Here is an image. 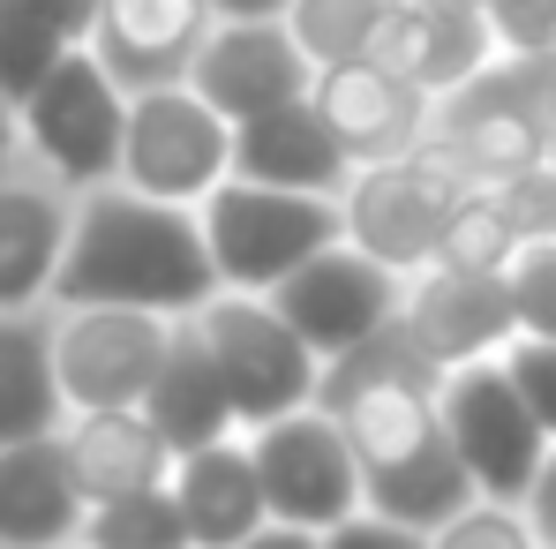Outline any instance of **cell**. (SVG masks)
Wrapping results in <instances>:
<instances>
[{"mask_svg": "<svg viewBox=\"0 0 556 549\" xmlns=\"http://www.w3.org/2000/svg\"><path fill=\"white\" fill-rule=\"evenodd\" d=\"M68 226H76V219H68L46 188L0 182V309H23V301L53 294Z\"/></svg>", "mask_w": 556, "mask_h": 549, "instance_id": "obj_24", "label": "cell"}, {"mask_svg": "<svg viewBox=\"0 0 556 549\" xmlns=\"http://www.w3.org/2000/svg\"><path fill=\"white\" fill-rule=\"evenodd\" d=\"M61 445H68L76 489H84L91 504L128 497V489H159V482L174 474V459H181L143 407H84Z\"/></svg>", "mask_w": 556, "mask_h": 549, "instance_id": "obj_20", "label": "cell"}, {"mask_svg": "<svg viewBox=\"0 0 556 549\" xmlns=\"http://www.w3.org/2000/svg\"><path fill=\"white\" fill-rule=\"evenodd\" d=\"M203 332H211V354L226 369V391H233V414L241 422H278L293 407H316L324 391V354L278 316L271 294H211L203 309Z\"/></svg>", "mask_w": 556, "mask_h": 549, "instance_id": "obj_4", "label": "cell"}, {"mask_svg": "<svg viewBox=\"0 0 556 549\" xmlns=\"http://www.w3.org/2000/svg\"><path fill=\"white\" fill-rule=\"evenodd\" d=\"M166 339L174 324L159 309H113V301H91V309H68V324L53 332V369H61V391L68 407H143L151 384H159V362H166Z\"/></svg>", "mask_w": 556, "mask_h": 549, "instance_id": "obj_10", "label": "cell"}, {"mask_svg": "<svg viewBox=\"0 0 556 549\" xmlns=\"http://www.w3.org/2000/svg\"><path fill=\"white\" fill-rule=\"evenodd\" d=\"M84 489L61 437L0 445V549H61L84 535Z\"/></svg>", "mask_w": 556, "mask_h": 549, "instance_id": "obj_18", "label": "cell"}, {"mask_svg": "<svg viewBox=\"0 0 556 549\" xmlns=\"http://www.w3.org/2000/svg\"><path fill=\"white\" fill-rule=\"evenodd\" d=\"M542 76L549 61H489L466 91L437 98V128H429V151L459 174L466 188H496L527 166L549 159V105H542Z\"/></svg>", "mask_w": 556, "mask_h": 549, "instance_id": "obj_2", "label": "cell"}, {"mask_svg": "<svg viewBox=\"0 0 556 549\" xmlns=\"http://www.w3.org/2000/svg\"><path fill=\"white\" fill-rule=\"evenodd\" d=\"M504 369L519 376L527 407L542 414V429L556 437V339H534V332H519V339L504 347Z\"/></svg>", "mask_w": 556, "mask_h": 549, "instance_id": "obj_33", "label": "cell"}, {"mask_svg": "<svg viewBox=\"0 0 556 549\" xmlns=\"http://www.w3.org/2000/svg\"><path fill=\"white\" fill-rule=\"evenodd\" d=\"M542 105H549V128H556V61H549V76H542Z\"/></svg>", "mask_w": 556, "mask_h": 549, "instance_id": "obj_39", "label": "cell"}, {"mask_svg": "<svg viewBox=\"0 0 556 549\" xmlns=\"http://www.w3.org/2000/svg\"><path fill=\"white\" fill-rule=\"evenodd\" d=\"M466 196H473V188L421 144V151H406V159L354 166L339 211H346V241H354V249H369L376 264H391V272H414V264L437 257V241H444V226H452V211H459Z\"/></svg>", "mask_w": 556, "mask_h": 549, "instance_id": "obj_6", "label": "cell"}, {"mask_svg": "<svg viewBox=\"0 0 556 549\" xmlns=\"http://www.w3.org/2000/svg\"><path fill=\"white\" fill-rule=\"evenodd\" d=\"M519 226L504 219V203L489 196V188H473L459 211H452V226H444V241H437V264H466V272H504L511 257H519Z\"/></svg>", "mask_w": 556, "mask_h": 549, "instance_id": "obj_28", "label": "cell"}, {"mask_svg": "<svg viewBox=\"0 0 556 549\" xmlns=\"http://www.w3.org/2000/svg\"><path fill=\"white\" fill-rule=\"evenodd\" d=\"M23 136L38 144V159L76 188H98L121 174V144H128V91L113 84V68L98 61V46H76L46 68V84L23 98Z\"/></svg>", "mask_w": 556, "mask_h": 549, "instance_id": "obj_7", "label": "cell"}, {"mask_svg": "<svg viewBox=\"0 0 556 549\" xmlns=\"http://www.w3.org/2000/svg\"><path fill=\"white\" fill-rule=\"evenodd\" d=\"M271 301H278V316L324 354V362H339L346 347H362L376 324H391L399 316V272L391 264H376L369 249H316L301 272H286L271 286Z\"/></svg>", "mask_w": 556, "mask_h": 549, "instance_id": "obj_11", "label": "cell"}, {"mask_svg": "<svg viewBox=\"0 0 556 549\" xmlns=\"http://www.w3.org/2000/svg\"><path fill=\"white\" fill-rule=\"evenodd\" d=\"M429 549H542V535H534V520L511 512L504 497H481V504H466L459 520H444V527L429 535Z\"/></svg>", "mask_w": 556, "mask_h": 549, "instance_id": "obj_30", "label": "cell"}, {"mask_svg": "<svg viewBox=\"0 0 556 549\" xmlns=\"http://www.w3.org/2000/svg\"><path fill=\"white\" fill-rule=\"evenodd\" d=\"M174 497H181V512H188V542L195 549H233L271 520L256 452H241V445L181 452L174 459Z\"/></svg>", "mask_w": 556, "mask_h": 549, "instance_id": "obj_22", "label": "cell"}, {"mask_svg": "<svg viewBox=\"0 0 556 549\" xmlns=\"http://www.w3.org/2000/svg\"><path fill=\"white\" fill-rule=\"evenodd\" d=\"M61 407H68V391L53 369V339L38 324H23L15 309H0V445L53 437Z\"/></svg>", "mask_w": 556, "mask_h": 549, "instance_id": "obj_25", "label": "cell"}, {"mask_svg": "<svg viewBox=\"0 0 556 549\" xmlns=\"http://www.w3.org/2000/svg\"><path fill=\"white\" fill-rule=\"evenodd\" d=\"M233 174V121L195 91L159 84L128 98V144H121V182L166 203H203Z\"/></svg>", "mask_w": 556, "mask_h": 549, "instance_id": "obj_5", "label": "cell"}, {"mask_svg": "<svg viewBox=\"0 0 556 549\" xmlns=\"http://www.w3.org/2000/svg\"><path fill=\"white\" fill-rule=\"evenodd\" d=\"M481 15L511 61H556V0H481Z\"/></svg>", "mask_w": 556, "mask_h": 549, "instance_id": "obj_31", "label": "cell"}, {"mask_svg": "<svg viewBox=\"0 0 556 549\" xmlns=\"http://www.w3.org/2000/svg\"><path fill=\"white\" fill-rule=\"evenodd\" d=\"M84 542L91 549H195L188 542V512H181V497H174V482L105 497L91 520H84Z\"/></svg>", "mask_w": 556, "mask_h": 549, "instance_id": "obj_26", "label": "cell"}, {"mask_svg": "<svg viewBox=\"0 0 556 549\" xmlns=\"http://www.w3.org/2000/svg\"><path fill=\"white\" fill-rule=\"evenodd\" d=\"M143 414L166 429L174 452H203V445H218V437L241 422V414H233V391H226V369H218V354H211L203 316H195V324H174L166 362H159V384H151Z\"/></svg>", "mask_w": 556, "mask_h": 549, "instance_id": "obj_21", "label": "cell"}, {"mask_svg": "<svg viewBox=\"0 0 556 549\" xmlns=\"http://www.w3.org/2000/svg\"><path fill=\"white\" fill-rule=\"evenodd\" d=\"M391 8H399V0H293V8H286V23H293L301 53H308L316 68H331V61L369 53Z\"/></svg>", "mask_w": 556, "mask_h": 549, "instance_id": "obj_27", "label": "cell"}, {"mask_svg": "<svg viewBox=\"0 0 556 549\" xmlns=\"http://www.w3.org/2000/svg\"><path fill=\"white\" fill-rule=\"evenodd\" d=\"M504 286H511L519 332L556 339V234H542V241H519V257L504 264Z\"/></svg>", "mask_w": 556, "mask_h": 549, "instance_id": "obj_29", "label": "cell"}, {"mask_svg": "<svg viewBox=\"0 0 556 549\" xmlns=\"http://www.w3.org/2000/svg\"><path fill=\"white\" fill-rule=\"evenodd\" d=\"M437 414H444L452 445L466 452L481 497L527 504V489H534V474H542V459H549V429H542V414L527 407L519 376L496 362V354H489V362H459L444 376V391H437Z\"/></svg>", "mask_w": 556, "mask_h": 549, "instance_id": "obj_8", "label": "cell"}, {"mask_svg": "<svg viewBox=\"0 0 556 549\" xmlns=\"http://www.w3.org/2000/svg\"><path fill=\"white\" fill-rule=\"evenodd\" d=\"M233 174L271 188H308V196H346L354 159L331 136V121L316 113V98H286L271 113L233 121Z\"/></svg>", "mask_w": 556, "mask_h": 549, "instance_id": "obj_17", "label": "cell"}, {"mask_svg": "<svg viewBox=\"0 0 556 549\" xmlns=\"http://www.w3.org/2000/svg\"><path fill=\"white\" fill-rule=\"evenodd\" d=\"M203 234H211V257L218 278L233 294H271L286 272H301L316 249L346 241V211L331 196H308V188H271V182H226L203 196Z\"/></svg>", "mask_w": 556, "mask_h": 549, "instance_id": "obj_3", "label": "cell"}, {"mask_svg": "<svg viewBox=\"0 0 556 549\" xmlns=\"http://www.w3.org/2000/svg\"><path fill=\"white\" fill-rule=\"evenodd\" d=\"M98 8L105 0H0V84L15 105L46 84V68L61 53L91 46Z\"/></svg>", "mask_w": 556, "mask_h": 549, "instance_id": "obj_23", "label": "cell"}, {"mask_svg": "<svg viewBox=\"0 0 556 549\" xmlns=\"http://www.w3.org/2000/svg\"><path fill=\"white\" fill-rule=\"evenodd\" d=\"M218 257L203 219H188V203L143 196V188L98 182L68 226L61 272H53V301L61 309H159V316H195L218 294Z\"/></svg>", "mask_w": 556, "mask_h": 549, "instance_id": "obj_1", "label": "cell"}, {"mask_svg": "<svg viewBox=\"0 0 556 549\" xmlns=\"http://www.w3.org/2000/svg\"><path fill=\"white\" fill-rule=\"evenodd\" d=\"M211 23H218L211 0H105L91 46L113 68V84L136 98V91H159V84H188Z\"/></svg>", "mask_w": 556, "mask_h": 549, "instance_id": "obj_14", "label": "cell"}, {"mask_svg": "<svg viewBox=\"0 0 556 549\" xmlns=\"http://www.w3.org/2000/svg\"><path fill=\"white\" fill-rule=\"evenodd\" d=\"M233 549H324V535L316 527H293V520H264L249 542H233Z\"/></svg>", "mask_w": 556, "mask_h": 549, "instance_id": "obj_36", "label": "cell"}, {"mask_svg": "<svg viewBox=\"0 0 556 549\" xmlns=\"http://www.w3.org/2000/svg\"><path fill=\"white\" fill-rule=\"evenodd\" d=\"M256 474H264V504L271 520L331 535L339 520L362 512V452L346 437V422L331 407H293L256 429Z\"/></svg>", "mask_w": 556, "mask_h": 549, "instance_id": "obj_9", "label": "cell"}, {"mask_svg": "<svg viewBox=\"0 0 556 549\" xmlns=\"http://www.w3.org/2000/svg\"><path fill=\"white\" fill-rule=\"evenodd\" d=\"M15 121H23V105L8 98V84H0V166H8V144H15Z\"/></svg>", "mask_w": 556, "mask_h": 549, "instance_id": "obj_38", "label": "cell"}, {"mask_svg": "<svg viewBox=\"0 0 556 549\" xmlns=\"http://www.w3.org/2000/svg\"><path fill=\"white\" fill-rule=\"evenodd\" d=\"M324 549H429L421 527H399V520H383V512H354V520H339Z\"/></svg>", "mask_w": 556, "mask_h": 549, "instance_id": "obj_34", "label": "cell"}, {"mask_svg": "<svg viewBox=\"0 0 556 549\" xmlns=\"http://www.w3.org/2000/svg\"><path fill=\"white\" fill-rule=\"evenodd\" d=\"M527 520H534L542 549H556V452L542 459V474H534V489H527Z\"/></svg>", "mask_w": 556, "mask_h": 549, "instance_id": "obj_35", "label": "cell"}, {"mask_svg": "<svg viewBox=\"0 0 556 549\" xmlns=\"http://www.w3.org/2000/svg\"><path fill=\"white\" fill-rule=\"evenodd\" d=\"M188 84L226 121H249V113H271L286 98L316 91V61L301 53L286 15H218L195 68H188Z\"/></svg>", "mask_w": 556, "mask_h": 549, "instance_id": "obj_12", "label": "cell"}, {"mask_svg": "<svg viewBox=\"0 0 556 549\" xmlns=\"http://www.w3.org/2000/svg\"><path fill=\"white\" fill-rule=\"evenodd\" d=\"M496 203H504V219L527 234V241H542V234H556V159H542V166H527V174H511V182L489 188Z\"/></svg>", "mask_w": 556, "mask_h": 549, "instance_id": "obj_32", "label": "cell"}, {"mask_svg": "<svg viewBox=\"0 0 556 549\" xmlns=\"http://www.w3.org/2000/svg\"><path fill=\"white\" fill-rule=\"evenodd\" d=\"M218 15H286L293 0H211Z\"/></svg>", "mask_w": 556, "mask_h": 549, "instance_id": "obj_37", "label": "cell"}, {"mask_svg": "<svg viewBox=\"0 0 556 549\" xmlns=\"http://www.w3.org/2000/svg\"><path fill=\"white\" fill-rule=\"evenodd\" d=\"M473 497H481V482H473V466H466V452L452 445L444 422L421 445H406L399 459L362 466V504L383 512V520H399V527H421V535H437L444 520H459Z\"/></svg>", "mask_w": 556, "mask_h": 549, "instance_id": "obj_19", "label": "cell"}, {"mask_svg": "<svg viewBox=\"0 0 556 549\" xmlns=\"http://www.w3.org/2000/svg\"><path fill=\"white\" fill-rule=\"evenodd\" d=\"M437 8H481V0H437Z\"/></svg>", "mask_w": 556, "mask_h": 549, "instance_id": "obj_40", "label": "cell"}, {"mask_svg": "<svg viewBox=\"0 0 556 549\" xmlns=\"http://www.w3.org/2000/svg\"><path fill=\"white\" fill-rule=\"evenodd\" d=\"M316 113L331 121V136L346 144L354 166H376V159H406L429 144V105L437 98L421 84H406L399 68H383L376 53H354V61H331L316 68Z\"/></svg>", "mask_w": 556, "mask_h": 549, "instance_id": "obj_13", "label": "cell"}, {"mask_svg": "<svg viewBox=\"0 0 556 549\" xmlns=\"http://www.w3.org/2000/svg\"><path fill=\"white\" fill-rule=\"evenodd\" d=\"M369 53L383 68H399L406 84H421L429 98L466 91L489 61H504V46H496V30H489L481 8H437V0H399L383 15Z\"/></svg>", "mask_w": 556, "mask_h": 549, "instance_id": "obj_16", "label": "cell"}, {"mask_svg": "<svg viewBox=\"0 0 556 549\" xmlns=\"http://www.w3.org/2000/svg\"><path fill=\"white\" fill-rule=\"evenodd\" d=\"M406 324L444 369L489 362L519 339V309H511L504 272H466V264H429L421 286L406 294Z\"/></svg>", "mask_w": 556, "mask_h": 549, "instance_id": "obj_15", "label": "cell"}]
</instances>
